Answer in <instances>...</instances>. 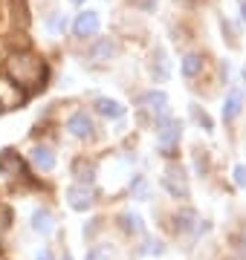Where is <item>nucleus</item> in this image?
I'll return each mask as SVG.
<instances>
[{"instance_id": "f257e3e1", "label": "nucleus", "mask_w": 246, "mask_h": 260, "mask_svg": "<svg viewBox=\"0 0 246 260\" xmlns=\"http://www.w3.org/2000/svg\"><path fill=\"white\" fill-rule=\"evenodd\" d=\"M6 73L15 78V81H38L41 75H47V70H44V64H41L35 55H29V52H15V55L6 61Z\"/></svg>"}, {"instance_id": "f03ea898", "label": "nucleus", "mask_w": 246, "mask_h": 260, "mask_svg": "<svg viewBox=\"0 0 246 260\" xmlns=\"http://www.w3.org/2000/svg\"><path fill=\"white\" fill-rule=\"evenodd\" d=\"M67 203L73 205L76 211H87L90 205H93V188L90 185H73V188H67Z\"/></svg>"}, {"instance_id": "7ed1b4c3", "label": "nucleus", "mask_w": 246, "mask_h": 260, "mask_svg": "<svg viewBox=\"0 0 246 260\" xmlns=\"http://www.w3.org/2000/svg\"><path fill=\"white\" fill-rule=\"evenodd\" d=\"M116 52V44L110 41V38H99L93 47H90V52H87V61H93V64H104V61H110Z\"/></svg>"}, {"instance_id": "20e7f679", "label": "nucleus", "mask_w": 246, "mask_h": 260, "mask_svg": "<svg viewBox=\"0 0 246 260\" xmlns=\"http://www.w3.org/2000/svg\"><path fill=\"white\" fill-rule=\"evenodd\" d=\"M67 130H70L76 139H87V136L93 133V121H90V116H87V113L78 110V113H73V116H70V121H67Z\"/></svg>"}, {"instance_id": "39448f33", "label": "nucleus", "mask_w": 246, "mask_h": 260, "mask_svg": "<svg viewBox=\"0 0 246 260\" xmlns=\"http://www.w3.org/2000/svg\"><path fill=\"white\" fill-rule=\"evenodd\" d=\"M162 185H165V191H168V194L177 197V200H186V197H189L186 179H182V174H180V171H174V168H171L168 174L162 177Z\"/></svg>"}, {"instance_id": "423d86ee", "label": "nucleus", "mask_w": 246, "mask_h": 260, "mask_svg": "<svg viewBox=\"0 0 246 260\" xmlns=\"http://www.w3.org/2000/svg\"><path fill=\"white\" fill-rule=\"evenodd\" d=\"M76 35L78 38H90V35H96L99 32V15L96 12H81L76 18Z\"/></svg>"}, {"instance_id": "0eeeda50", "label": "nucleus", "mask_w": 246, "mask_h": 260, "mask_svg": "<svg viewBox=\"0 0 246 260\" xmlns=\"http://www.w3.org/2000/svg\"><path fill=\"white\" fill-rule=\"evenodd\" d=\"M23 162L15 150H3V156H0V174H6V177H18Z\"/></svg>"}, {"instance_id": "6e6552de", "label": "nucleus", "mask_w": 246, "mask_h": 260, "mask_svg": "<svg viewBox=\"0 0 246 260\" xmlns=\"http://www.w3.org/2000/svg\"><path fill=\"white\" fill-rule=\"evenodd\" d=\"M32 229L38 234H52V229H55V220H52V214L49 211H35L32 214Z\"/></svg>"}, {"instance_id": "1a4fd4ad", "label": "nucleus", "mask_w": 246, "mask_h": 260, "mask_svg": "<svg viewBox=\"0 0 246 260\" xmlns=\"http://www.w3.org/2000/svg\"><path fill=\"white\" fill-rule=\"evenodd\" d=\"M96 110L102 113V116H107V119H122L125 116V107L119 102H113V99H99L96 102Z\"/></svg>"}, {"instance_id": "9d476101", "label": "nucleus", "mask_w": 246, "mask_h": 260, "mask_svg": "<svg viewBox=\"0 0 246 260\" xmlns=\"http://www.w3.org/2000/svg\"><path fill=\"white\" fill-rule=\"evenodd\" d=\"M73 174H76L78 182H84V185H90L93 182V174H96V168L87 162V159H76L73 162Z\"/></svg>"}, {"instance_id": "9b49d317", "label": "nucleus", "mask_w": 246, "mask_h": 260, "mask_svg": "<svg viewBox=\"0 0 246 260\" xmlns=\"http://www.w3.org/2000/svg\"><path fill=\"white\" fill-rule=\"evenodd\" d=\"M203 55H197V52H191V55L182 58V75L186 78H194V75H200V70H203Z\"/></svg>"}, {"instance_id": "f8f14e48", "label": "nucleus", "mask_w": 246, "mask_h": 260, "mask_svg": "<svg viewBox=\"0 0 246 260\" xmlns=\"http://www.w3.org/2000/svg\"><path fill=\"white\" fill-rule=\"evenodd\" d=\"M32 162H35L41 171H52V168H55V156H52L49 148H35L32 150Z\"/></svg>"}, {"instance_id": "ddd939ff", "label": "nucleus", "mask_w": 246, "mask_h": 260, "mask_svg": "<svg viewBox=\"0 0 246 260\" xmlns=\"http://www.w3.org/2000/svg\"><path fill=\"white\" fill-rule=\"evenodd\" d=\"M87 260H113V246H107V243L96 246V249H90Z\"/></svg>"}, {"instance_id": "4468645a", "label": "nucleus", "mask_w": 246, "mask_h": 260, "mask_svg": "<svg viewBox=\"0 0 246 260\" xmlns=\"http://www.w3.org/2000/svg\"><path fill=\"white\" fill-rule=\"evenodd\" d=\"M237 110H240V93L232 90V95L226 99V110H223V116H226V119H235Z\"/></svg>"}, {"instance_id": "2eb2a0df", "label": "nucleus", "mask_w": 246, "mask_h": 260, "mask_svg": "<svg viewBox=\"0 0 246 260\" xmlns=\"http://www.w3.org/2000/svg\"><path fill=\"white\" fill-rule=\"evenodd\" d=\"M177 223H180V232H191L194 223H197V214L194 211H182L180 217H177Z\"/></svg>"}, {"instance_id": "dca6fc26", "label": "nucleus", "mask_w": 246, "mask_h": 260, "mask_svg": "<svg viewBox=\"0 0 246 260\" xmlns=\"http://www.w3.org/2000/svg\"><path fill=\"white\" fill-rule=\"evenodd\" d=\"M145 102L153 104V110H157V113L165 110V95H162V93H148V95H145Z\"/></svg>"}, {"instance_id": "f3484780", "label": "nucleus", "mask_w": 246, "mask_h": 260, "mask_svg": "<svg viewBox=\"0 0 246 260\" xmlns=\"http://www.w3.org/2000/svg\"><path fill=\"white\" fill-rule=\"evenodd\" d=\"M235 182L240 188H246V165H237L235 168Z\"/></svg>"}, {"instance_id": "a211bd4d", "label": "nucleus", "mask_w": 246, "mask_h": 260, "mask_svg": "<svg viewBox=\"0 0 246 260\" xmlns=\"http://www.w3.org/2000/svg\"><path fill=\"white\" fill-rule=\"evenodd\" d=\"M125 229H128V232H136V229H139V217H133V214H125Z\"/></svg>"}, {"instance_id": "6ab92c4d", "label": "nucleus", "mask_w": 246, "mask_h": 260, "mask_svg": "<svg viewBox=\"0 0 246 260\" xmlns=\"http://www.w3.org/2000/svg\"><path fill=\"white\" fill-rule=\"evenodd\" d=\"M38 260H52V254H49V251H41V257Z\"/></svg>"}, {"instance_id": "aec40b11", "label": "nucleus", "mask_w": 246, "mask_h": 260, "mask_svg": "<svg viewBox=\"0 0 246 260\" xmlns=\"http://www.w3.org/2000/svg\"><path fill=\"white\" fill-rule=\"evenodd\" d=\"M243 20H246V3H243Z\"/></svg>"}, {"instance_id": "412c9836", "label": "nucleus", "mask_w": 246, "mask_h": 260, "mask_svg": "<svg viewBox=\"0 0 246 260\" xmlns=\"http://www.w3.org/2000/svg\"><path fill=\"white\" fill-rule=\"evenodd\" d=\"M64 260H73V257H70V254H67V257H64Z\"/></svg>"}, {"instance_id": "4be33fe9", "label": "nucleus", "mask_w": 246, "mask_h": 260, "mask_svg": "<svg viewBox=\"0 0 246 260\" xmlns=\"http://www.w3.org/2000/svg\"><path fill=\"white\" fill-rule=\"evenodd\" d=\"M73 3H81V0H73Z\"/></svg>"}, {"instance_id": "5701e85b", "label": "nucleus", "mask_w": 246, "mask_h": 260, "mask_svg": "<svg viewBox=\"0 0 246 260\" xmlns=\"http://www.w3.org/2000/svg\"><path fill=\"white\" fill-rule=\"evenodd\" d=\"M243 75H246V70H243Z\"/></svg>"}]
</instances>
